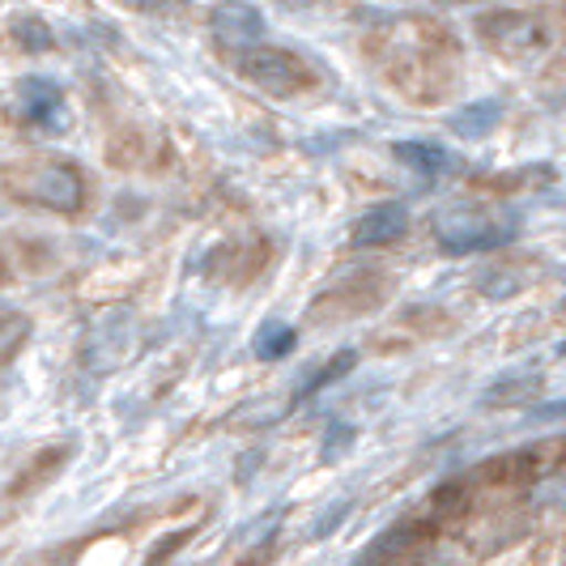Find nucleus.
Returning a JSON list of instances; mask_svg holds the SVG:
<instances>
[{
  "label": "nucleus",
  "mask_w": 566,
  "mask_h": 566,
  "mask_svg": "<svg viewBox=\"0 0 566 566\" xmlns=\"http://www.w3.org/2000/svg\"><path fill=\"white\" fill-rule=\"evenodd\" d=\"M354 363H358V354H354V349H340L337 358H328L324 367L315 370V379H312V384H303V397H315L319 388H328V384H337L340 375H349V370H354Z\"/></svg>",
  "instance_id": "nucleus-11"
},
{
  "label": "nucleus",
  "mask_w": 566,
  "mask_h": 566,
  "mask_svg": "<svg viewBox=\"0 0 566 566\" xmlns=\"http://www.w3.org/2000/svg\"><path fill=\"white\" fill-rule=\"evenodd\" d=\"M549 418H566V400H549L533 409V422H549Z\"/></svg>",
  "instance_id": "nucleus-15"
},
{
  "label": "nucleus",
  "mask_w": 566,
  "mask_h": 566,
  "mask_svg": "<svg viewBox=\"0 0 566 566\" xmlns=\"http://www.w3.org/2000/svg\"><path fill=\"white\" fill-rule=\"evenodd\" d=\"M520 218L507 209H485V205H448L443 213H434V239L439 248L452 255L494 252L515 239Z\"/></svg>",
  "instance_id": "nucleus-1"
},
{
  "label": "nucleus",
  "mask_w": 566,
  "mask_h": 566,
  "mask_svg": "<svg viewBox=\"0 0 566 566\" xmlns=\"http://www.w3.org/2000/svg\"><path fill=\"white\" fill-rule=\"evenodd\" d=\"M392 154H397L405 167L422 170V175H443V170L452 167V154L439 142H397Z\"/></svg>",
  "instance_id": "nucleus-8"
},
{
  "label": "nucleus",
  "mask_w": 566,
  "mask_h": 566,
  "mask_svg": "<svg viewBox=\"0 0 566 566\" xmlns=\"http://www.w3.org/2000/svg\"><path fill=\"white\" fill-rule=\"evenodd\" d=\"M499 124H503V107H499V103H473V107H464V112L452 115V133L464 137V142H482Z\"/></svg>",
  "instance_id": "nucleus-7"
},
{
  "label": "nucleus",
  "mask_w": 566,
  "mask_h": 566,
  "mask_svg": "<svg viewBox=\"0 0 566 566\" xmlns=\"http://www.w3.org/2000/svg\"><path fill=\"white\" fill-rule=\"evenodd\" d=\"M239 69H243V77H252L269 94H298V90L315 85L312 64L294 56V52H285V48H255L239 60Z\"/></svg>",
  "instance_id": "nucleus-2"
},
{
  "label": "nucleus",
  "mask_w": 566,
  "mask_h": 566,
  "mask_svg": "<svg viewBox=\"0 0 566 566\" xmlns=\"http://www.w3.org/2000/svg\"><path fill=\"white\" fill-rule=\"evenodd\" d=\"M405 227H409V209L397 205V200H388V205L367 209V213L354 222V243H358V248H379V243L400 239Z\"/></svg>",
  "instance_id": "nucleus-5"
},
{
  "label": "nucleus",
  "mask_w": 566,
  "mask_h": 566,
  "mask_svg": "<svg viewBox=\"0 0 566 566\" xmlns=\"http://www.w3.org/2000/svg\"><path fill=\"white\" fill-rule=\"evenodd\" d=\"M22 328H30L27 319H18V315H9V319H4V363L18 354V333H22Z\"/></svg>",
  "instance_id": "nucleus-14"
},
{
  "label": "nucleus",
  "mask_w": 566,
  "mask_h": 566,
  "mask_svg": "<svg viewBox=\"0 0 566 566\" xmlns=\"http://www.w3.org/2000/svg\"><path fill=\"white\" fill-rule=\"evenodd\" d=\"M27 197L39 200V205H48V209H77L85 200V184H82V175H77V167L56 163V167H43L30 179Z\"/></svg>",
  "instance_id": "nucleus-4"
},
{
  "label": "nucleus",
  "mask_w": 566,
  "mask_h": 566,
  "mask_svg": "<svg viewBox=\"0 0 566 566\" xmlns=\"http://www.w3.org/2000/svg\"><path fill=\"white\" fill-rule=\"evenodd\" d=\"M22 94H27V124L34 128H64L69 124V112H64V94H60L56 82H48V77H30L22 82Z\"/></svg>",
  "instance_id": "nucleus-6"
},
{
  "label": "nucleus",
  "mask_w": 566,
  "mask_h": 566,
  "mask_svg": "<svg viewBox=\"0 0 566 566\" xmlns=\"http://www.w3.org/2000/svg\"><path fill=\"white\" fill-rule=\"evenodd\" d=\"M541 388H545L541 375H507V379H499V384L485 388L482 405H490V409H494V405H528Z\"/></svg>",
  "instance_id": "nucleus-9"
},
{
  "label": "nucleus",
  "mask_w": 566,
  "mask_h": 566,
  "mask_svg": "<svg viewBox=\"0 0 566 566\" xmlns=\"http://www.w3.org/2000/svg\"><path fill=\"white\" fill-rule=\"evenodd\" d=\"M345 515H349V503H345V499H340L337 507H328V515H324V520H319V524H315V537L324 541V537H328V533H337L340 524H345Z\"/></svg>",
  "instance_id": "nucleus-12"
},
{
  "label": "nucleus",
  "mask_w": 566,
  "mask_h": 566,
  "mask_svg": "<svg viewBox=\"0 0 566 566\" xmlns=\"http://www.w3.org/2000/svg\"><path fill=\"white\" fill-rule=\"evenodd\" d=\"M294 345H298V333L282 324V319H273V324H264L260 333H255V358H264V363H277L285 354H294Z\"/></svg>",
  "instance_id": "nucleus-10"
},
{
  "label": "nucleus",
  "mask_w": 566,
  "mask_h": 566,
  "mask_svg": "<svg viewBox=\"0 0 566 566\" xmlns=\"http://www.w3.org/2000/svg\"><path fill=\"white\" fill-rule=\"evenodd\" d=\"M213 34H218L222 48H234V52L248 56L264 39V13L255 4H239V0L222 4V9H213Z\"/></svg>",
  "instance_id": "nucleus-3"
},
{
  "label": "nucleus",
  "mask_w": 566,
  "mask_h": 566,
  "mask_svg": "<svg viewBox=\"0 0 566 566\" xmlns=\"http://www.w3.org/2000/svg\"><path fill=\"white\" fill-rule=\"evenodd\" d=\"M558 354H566V345H563V349H558Z\"/></svg>",
  "instance_id": "nucleus-16"
},
{
  "label": "nucleus",
  "mask_w": 566,
  "mask_h": 566,
  "mask_svg": "<svg viewBox=\"0 0 566 566\" xmlns=\"http://www.w3.org/2000/svg\"><path fill=\"white\" fill-rule=\"evenodd\" d=\"M349 439H354V430H349V426H333V430H328V439H324V460H333L337 452H345V448H349Z\"/></svg>",
  "instance_id": "nucleus-13"
}]
</instances>
